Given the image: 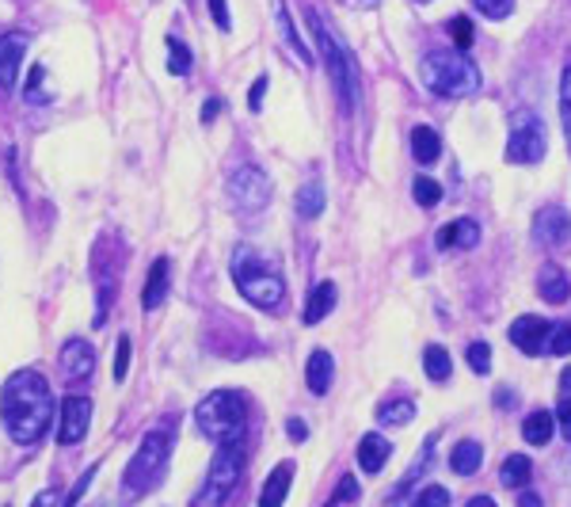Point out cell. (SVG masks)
I'll list each match as a JSON object with an SVG mask.
<instances>
[{
	"label": "cell",
	"mask_w": 571,
	"mask_h": 507,
	"mask_svg": "<svg viewBox=\"0 0 571 507\" xmlns=\"http://www.w3.org/2000/svg\"><path fill=\"white\" fill-rule=\"evenodd\" d=\"M0 420L16 446H31L54 420V393L39 370H16L0 390Z\"/></svg>",
	"instance_id": "obj_1"
},
{
	"label": "cell",
	"mask_w": 571,
	"mask_h": 507,
	"mask_svg": "<svg viewBox=\"0 0 571 507\" xmlns=\"http://www.w3.org/2000/svg\"><path fill=\"white\" fill-rule=\"evenodd\" d=\"M309 27H313V39H317V50H320V62L328 69V80L335 85L340 92V103L343 111H355L358 103V65H355V54L347 50V42L332 31V27L320 20L317 9H309Z\"/></svg>",
	"instance_id": "obj_2"
},
{
	"label": "cell",
	"mask_w": 571,
	"mask_h": 507,
	"mask_svg": "<svg viewBox=\"0 0 571 507\" xmlns=\"http://www.w3.org/2000/svg\"><path fill=\"white\" fill-rule=\"evenodd\" d=\"M419 80L434 96H469L480 88V69L465 50H431L419 58Z\"/></svg>",
	"instance_id": "obj_3"
},
{
	"label": "cell",
	"mask_w": 571,
	"mask_h": 507,
	"mask_svg": "<svg viewBox=\"0 0 571 507\" xmlns=\"http://www.w3.org/2000/svg\"><path fill=\"white\" fill-rule=\"evenodd\" d=\"M244 397L232 390H217L210 393V397L199 401V408H194V423H199V431L210 439V443H240L244 439Z\"/></svg>",
	"instance_id": "obj_4"
},
{
	"label": "cell",
	"mask_w": 571,
	"mask_h": 507,
	"mask_svg": "<svg viewBox=\"0 0 571 507\" xmlns=\"http://www.w3.org/2000/svg\"><path fill=\"white\" fill-rule=\"evenodd\" d=\"M232 279H237L240 294L255 305V309H278L286 297V282L267 259H259L255 252H240L232 259Z\"/></svg>",
	"instance_id": "obj_5"
},
{
	"label": "cell",
	"mask_w": 571,
	"mask_h": 507,
	"mask_svg": "<svg viewBox=\"0 0 571 507\" xmlns=\"http://www.w3.org/2000/svg\"><path fill=\"white\" fill-rule=\"evenodd\" d=\"M168 458H172V439L164 435V431H149L123 473L126 492H130V496H141V492L153 489L164 477V469H168Z\"/></svg>",
	"instance_id": "obj_6"
},
{
	"label": "cell",
	"mask_w": 571,
	"mask_h": 507,
	"mask_svg": "<svg viewBox=\"0 0 571 507\" xmlns=\"http://www.w3.org/2000/svg\"><path fill=\"white\" fill-rule=\"evenodd\" d=\"M225 195H229L232 211L240 214H259L263 206L270 203V180L263 168H255V164H240V168H232L229 180H225Z\"/></svg>",
	"instance_id": "obj_7"
},
{
	"label": "cell",
	"mask_w": 571,
	"mask_h": 507,
	"mask_svg": "<svg viewBox=\"0 0 571 507\" xmlns=\"http://www.w3.org/2000/svg\"><path fill=\"white\" fill-rule=\"evenodd\" d=\"M240 466H244V454H240V443H221V451L214 454V466H210V477L202 484V492L194 496V504H225L237 489Z\"/></svg>",
	"instance_id": "obj_8"
},
{
	"label": "cell",
	"mask_w": 571,
	"mask_h": 507,
	"mask_svg": "<svg viewBox=\"0 0 571 507\" xmlns=\"http://www.w3.org/2000/svg\"><path fill=\"white\" fill-rule=\"evenodd\" d=\"M545 123L533 111H518L510 118V138H507V161L510 164H537L545 156Z\"/></svg>",
	"instance_id": "obj_9"
},
{
	"label": "cell",
	"mask_w": 571,
	"mask_h": 507,
	"mask_svg": "<svg viewBox=\"0 0 571 507\" xmlns=\"http://www.w3.org/2000/svg\"><path fill=\"white\" fill-rule=\"evenodd\" d=\"M88 423H92V401L73 393V397L62 401V428H58V443L73 446L88 435Z\"/></svg>",
	"instance_id": "obj_10"
},
{
	"label": "cell",
	"mask_w": 571,
	"mask_h": 507,
	"mask_svg": "<svg viewBox=\"0 0 571 507\" xmlns=\"http://www.w3.org/2000/svg\"><path fill=\"white\" fill-rule=\"evenodd\" d=\"M533 237L548 249H560V244L571 241V214L563 211L560 203L553 206H541L537 218H533Z\"/></svg>",
	"instance_id": "obj_11"
},
{
	"label": "cell",
	"mask_w": 571,
	"mask_h": 507,
	"mask_svg": "<svg viewBox=\"0 0 571 507\" xmlns=\"http://www.w3.org/2000/svg\"><path fill=\"white\" fill-rule=\"evenodd\" d=\"M24 54H27V35L20 31L0 35V92H12V88H16Z\"/></svg>",
	"instance_id": "obj_12"
},
{
	"label": "cell",
	"mask_w": 571,
	"mask_h": 507,
	"mask_svg": "<svg viewBox=\"0 0 571 507\" xmlns=\"http://www.w3.org/2000/svg\"><path fill=\"white\" fill-rule=\"evenodd\" d=\"M548 328H553V320H541V317H518L515 325H510V344L518 347L522 355H541L545 352V340H548Z\"/></svg>",
	"instance_id": "obj_13"
},
{
	"label": "cell",
	"mask_w": 571,
	"mask_h": 507,
	"mask_svg": "<svg viewBox=\"0 0 571 507\" xmlns=\"http://www.w3.org/2000/svg\"><path fill=\"white\" fill-rule=\"evenodd\" d=\"M62 370L69 382H88L96 370V352L92 344H85V340H69V344L62 347Z\"/></svg>",
	"instance_id": "obj_14"
},
{
	"label": "cell",
	"mask_w": 571,
	"mask_h": 507,
	"mask_svg": "<svg viewBox=\"0 0 571 507\" xmlns=\"http://www.w3.org/2000/svg\"><path fill=\"white\" fill-rule=\"evenodd\" d=\"M389 454H393V443L385 435H378V431L358 439V466H363V473H381Z\"/></svg>",
	"instance_id": "obj_15"
},
{
	"label": "cell",
	"mask_w": 571,
	"mask_h": 507,
	"mask_svg": "<svg viewBox=\"0 0 571 507\" xmlns=\"http://www.w3.org/2000/svg\"><path fill=\"white\" fill-rule=\"evenodd\" d=\"M480 226L472 218H457L439 229V249H477Z\"/></svg>",
	"instance_id": "obj_16"
},
{
	"label": "cell",
	"mask_w": 571,
	"mask_h": 507,
	"mask_svg": "<svg viewBox=\"0 0 571 507\" xmlns=\"http://www.w3.org/2000/svg\"><path fill=\"white\" fill-rule=\"evenodd\" d=\"M537 290L548 305H560V302H568V294H571V279L563 275L560 264H545L537 275Z\"/></svg>",
	"instance_id": "obj_17"
},
{
	"label": "cell",
	"mask_w": 571,
	"mask_h": 507,
	"mask_svg": "<svg viewBox=\"0 0 571 507\" xmlns=\"http://www.w3.org/2000/svg\"><path fill=\"white\" fill-rule=\"evenodd\" d=\"M332 375H335L332 355H328L325 347H317V352L309 355V367H305V382H309V390L317 393V397H325L328 385H332Z\"/></svg>",
	"instance_id": "obj_18"
},
{
	"label": "cell",
	"mask_w": 571,
	"mask_h": 507,
	"mask_svg": "<svg viewBox=\"0 0 571 507\" xmlns=\"http://www.w3.org/2000/svg\"><path fill=\"white\" fill-rule=\"evenodd\" d=\"M164 294H168V256L153 259V267H149L145 290H141V305H145V309H156V305L164 302Z\"/></svg>",
	"instance_id": "obj_19"
},
{
	"label": "cell",
	"mask_w": 571,
	"mask_h": 507,
	"mask_svg": "<svg viewBox=\"0 0 571 507\" xmlns=\"http://www.w3.org/2000/svg\"><path fill=\"white\" fill-rule=\"evenodd\" d=\"M290 481H294V466H290V461H282V466H278L275 473H270V481L263 484L259 504H263V507L286 504V496H290Z\"/></svg>",
	"instance_id": "obj_20"
},
{
	"label": "cell",
	"mask_w": 571,
	"mask_h": 507,
	"mask_svg": "<svg viewBox=\"0 0 571 507\" xmlns=\"http://www.w3.org/2000/svg\"><path fill=\"white\" fill-rule=\"evenodd\" d=\"M553 431H556V413H545V408H541V413H530L522 423V439L530 446H548Z\"/></svg>",
	"instance_id": "obj_21"
},
{
	"label": "cell",
	"mask_w": 571,
	"mask_h": 507,
	"mask_svg": "<svg viewBox=\"0 0 571 507\" xmlns=\"http://www.w3.org/2000/svg\"><path fill=\"white\" fill-rule=\"evenodd\" d=\"M480 461H484V446H480L477 439H465V443H457L454 454H449V469H454V473H461V477L477 473Z\"/></svg>",
	"instance_id": "obj_22"
},
{
	"label": "cell",
	"mask_w": 571,
	"mask_h": 507,
	"mask_svg": "<svg viewBox=\"0 0 571 507\" xmlns=\"http://www.w3.org/2000/svg\"><path fill=\"white\" fill-rule=\"evenodd\" d=\"M411 153H416L419 164H434L442 156L439 134H434L431 126H416V130H411Z\"/></svg>",
	"instance_id": "obj_23"
},
{
	"label": "cell",
	"mask_w": 571,
	"mask_h": 507,
	"mask_svg": "<svg viewBox=\"0 0 571 507\" xmlns=\"http://www.w3.org/2000/svg\"><path fill=\"white\" fill-rule=\"evenodd\" d=\"M332 309H335V287L332 282H320L309 294V305H305V325H320Z\"/></svg>",
	"instance_id": "obj_24"
},
{
	"label": "cell",
	"mask_w": 571,
	"mask_h": 507,
	"mask_svg": "<svg viewBox=\"0 0 571 507\" xmlns=\"http://www.w3.org/2000/svg\"><path fill=\"white\" fill-rule=\"evenodd\" d=\"M530 473H533L530 458H525V454H510L499 469V481L507 484V489H525V484H530Z\"/></svg>",
	"instance_id": "obj_25"
},
{
	"label": "cell",
	"mask_w": 571,
	"mask_h": 507,
	"mask_svg": "<svg viewBox=\"0 0 571 507\" xmlns=\"http://www.w3.org/2000/svg\"><path fill=\"white\" fill-rule=\"evenodd\" d=\"M297 214H302V218H320V214H325V188H320L317 180H309L297 191Z\"/></svg>",
	"instance_id": "obj_26"
},
{
	"label": "cell",
	"mask_w": 571,
	"mask_h": 507,
	"mask_svg": "<svg viewBox=\"0 0 571 507\" xmlns=\"http://www.w3.org/2000/svg\"><path fill=\"white\" fill-rule=\"evenodd\" d=\"M423 370H427V378H431V382H446L449 370H454L446 347H439V344L427 347V352H423Z\"/></svg>",
	"instance_id": "obj_27"
},
{
	"label": "cell",
	"mask_w": 571,
	"mask_h": 507,
	"mask_svg": "<svg viewBox=\"0 0 571 507\" xmlns=\"http://www.w3.org/2000/svg\"><path fill=\"white\" fill-rule=\"evenodd\" d=\"M411 416H416L411 401H389V405H381L378 420L385 423V428H404V423H411Z\"/></svg>",
	"instance_id": "obj_28"
},
{
	"label": "cell",
	"mask_w": 571,
	"mask_h": 507,
	"mask_svg": "<svg viewBox=\"0 0 571 507\" xmlns=\"http://www.w3.org/2000/svg\"><path fill=\"white\" fill-rule=\"evenodd\" d=\"M545 355H571V320H568V325H553V328H548Z\"/></svg>",
	"instance_id": "obj_29"
},
{
	"label": "cell",
	"mask_w": 571,
	"mask_h": 507,
	"mask_svg": "<svg viewBox=\"0 0 571 507\" xmlns=\"http://www.w3.org/2000/svg\"><path fill=\"white\" fill-rule=\"evenodd\" d=\"M411 195H416V203H419V206H427V211L442 203V188L431 180V176H419V180L411 183Z\"/></svg>",
	"instance_id": "obj_30"
},
{
	"label": "cell",
	"mask_w": 571,
	"mask_h": 507,
	"mask_svg": "<svg viewBox=\"0 0 571 507\" xmlns=\"http://www.w3.org/2000/svg\"><path fill=\"white\" fill-rule=\"evenodd\" d=\"M191 50L183 47V42L179 39H172L168 42V73H176V77H187V73H191Z\"/></svg>",
	"instance_id": "obj_31"
},
{
	"label": "cell",
	"mask_w": 571,
	"mask_h": 507,
	"mask_svg": "<svg viewBox=\"0 0 571 507\" xmlns=\"http://www.w3.org/2000/svg\"><path fill=\"white\" fill-rule=\"evenodd\" d=\"M560 118H563V134H568V145H571V65L563 69V80H560Z\"/></svg>",
	"instance_id": "obj_32"
},
{
	"label": "cell",
	"mask_w": 571,
	"mask_h": 507,
	"mask_svg": "<svg viewBox=\"0 0 571 507\" xmlns=\"http://www.w3.org/2000/svg\"><path fill=\"white\" fill-rule=\"evenodd\" d=\"M487 20H507L510 9H515V0H472Z\"/></svg>",
	"instance_id": "obj_33"
},
{
	"label": "cell",
	"mask_w": 571,
	"mask_h": 507,
	"mask_svg": "<svg viewBox=\"0 0 571 507\" xmlns=\"http://www.w3.org/2000/svg\"><path fill=\"white\" fill-rule=\"evenodd\" d=\"M469 367L477 370V375H487V370H492V347L469 344Z\"/></svg>",
	"instance_id": "obj_34"
},
{
	"label": "cell",
	"mask_w": 571,
	"mask_h": 507,
	"mask_svg": "<svg viewBox=\"0 0 571 507\" xmlns=\"http://www.w3.org/2000/svg\"><path fill=\"white\" fill-rule=\"evenodd\" d=\"M130 370V335H118V355H115V382H123Z\"/></svg>",
	"instance_id": "obj_35"
},
{
	"label": "cell",
	"mask_w": 571,
	"mask_h": 507,
	"mask_svg": "<svg viewBox=\"0 0 571 507\" xmlns=\"http://www.w3.org/2000/svg\"><path fill=\"white\" fill-rule=\"evenodd\" d=\"M556 420H560V435L568 439L571 446V393H563L560 405H556Z\"/></svg>",
	"instance_id": "obj_36"
},
{
	"label": "cell",
	"mask_w": 571,
	"mask_h": 507,
	"mask_svg": "<svg viewBox=\"0 0 571 507\" xmlns=\"http://www.w3.org/2000/svg\"><path fill=\"white\" fill-rule=\"evenodd\" d=\"M449 27H454L457 50H469V42H472V27H469V20H465V16H454V20H449Z\"/></svg>",
	"instance_id": "obj_37"
},
{
	"label": "cell",
	"mask_w": 571,
	"mask_h": 507,
	"mask_svg": "<svg viewBox=\"0 0 571 507\" xmlns=\"http://www.w3.org/2000/svg\"><path fill=\"white\" fill-rule=\"evenodd\" d=\"M347 499H358V481H355V477H343L340 489L332 492V504H347Z\"/></svg>",
	"instance_id": "obj_38"
},
{
	"label": "cell",
	"mask_w": 571,
	"mask_h": 507,
	"mask_svg": "<svg viewBox=\"0 0 571 507\" xmlns=\"http://www.w3.org/2000/svg\"><path fill=\"white\" fill-rule=\"evenodd\" d=\"M206 4H210V16H214V24L221 27V31H229V24H232L229 4H225V0H206Z\"/></svg>",
	"instance_id": "obj_39"
},
{
	"label": "cell",
	"mask_w": 571,
	"mask_h": 507,
	"mask_svg": "<svg viewBox=\"0 0 571 507\" xmlns=\"http://www.w3.org/2000/svg\"><path fill=\"white\" fill-rule=\"evenodd\" d=\"M416 504L419 507H427V504H449V492L446 489H423L416 496Z\"/></svg>",
	"instance_id": "obj_40"
},
{
	"label": "cell",
	"mask_w": 571,
	"mask_h": 507,
	"mask_svg": "<svg viewBox=\"0 0 571 507\" xmlns=\"http://www.w3.org/2000/svg\"><path fill=\"white\" fill-rule=\"evenodd\" d=\"M96 469H100V466H92V469H88L85 477H80L77 484H73V492H69V496H65V504H77V499L85 496V492H88V484H92V477H96Z\"/></svg>",
	"instance_id": "obj_41"
},
{
	"label": "cell",
	"mask_w": 571,
	"mask_h": 507,
	"mask_svg": "<svg viewBox=\"0 0 571 507\" xmlns=\"http://www.w3.org/2000/svg\"><path fill=\"white\" fill-rule=\"evenodd\" d=\"M42 77H47V73H42V65H35L31 80H27V96H31V100H42Z\"/></svg>",
	"instance_id": "obj_42"
},
{
	"label": "cell",
	"mask_w": 571,
	"mask_h": 507,
	"mask_svg": "<svg viewBox=\"0 0 571 507\" xmlns=\"http://www.w3.org/2000/svg\"><path fill=\"white\" fill-rule=\"evenodd\" d=\"M263 92H267V77H259V80H255V85H252V96H248V103H252V111H259Z\"/></svg>",
	"instance_id": "obj_43"
},
{
	"label": "cell",
	"mask_w": 571,
	"mask_h": 507,
	"mask_svg": "<svg viewBox=\"0 0 571 507\" xmlns=\"http://www.w3.org/2000/svg\"><path fill=\"white\" fill-rule=\"evenodd\" d=\"M286 435H290V439H297V443H302V439L309 435V428H305L302 420H290V423H286Z\"/></svg>",
	"instance_id": "obj_44"
},
{
	"label": "cell",
	"mask_w": 571,
	"mask_h": 507,
	"mask_svg": "<svg viewBox=\"0 0 571 507\" xmlns=\"http://www.w3.org/2000/svg\"><path fill=\"white\" fill-rule=\"evenodd\" d=\"M217 111H221V100H206V103H202V123H214Z\"/></svg>",
	"instance_id": "obj_45"
},
{
	"label": "cell",
	"mask_w": 571,
	"mask_h": 507,
	"mask_svg": "<svg viewBox=\"0 0 571 507\" xmlns=\"http://www.w3.org/2000/svg\"><path fill=\"white\" fill-rule=\"evenodd\" d=\"M495 405H503V408H507V405H518V393L515 390H499V393H495Z\"/></svg>",
	"instance_id": "obj_46"
},
{
	"label": "cell",
	"mask_w": 571,
	"mask_h": 507,
	"mask_svg": "<svg viewBox=\"0 0 571 507\" xmlns=\"http://www.w3.org/2000/svg\"><path fill=\"white\" fill-rule=\"evenodd\" d=\"M563 393H571V367L563 370Z\"/></svg>",
	"instance_id": "obj_47"
}]
</instances>
